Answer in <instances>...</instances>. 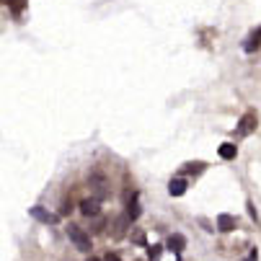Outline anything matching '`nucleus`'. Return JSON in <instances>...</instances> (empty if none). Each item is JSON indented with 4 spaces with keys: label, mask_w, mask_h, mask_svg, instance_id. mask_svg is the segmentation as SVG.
<instances>
[{
    "label": "nucleus",
    "mask_w": 261,
    "mask_h": 261,
    "mask_svg": "<svg viewBox=\"0 0 261 261\" xmlns=\"http://www.w3.org/2000/svg\"><path fill=\"white\" fill-rule=\"evenodd\" d=\"M65 233H67L70 243L75 246L78 251H83V253H88V251H91V236H88L81 225H72V222H70V225L65 228Z\"/></svg>",
    "instance_id": "obj_1"
},
{
    "label": "nucleus",
    "mask_w": 261,
    "mask_h": 261,
    "mask_svg": "<svg viewBox=\"0 0 261 261\" xmlns=\"http://www.w3.org/2000/svg\"><path fill=\"white\" fill-rule=\"evenodd\" d=\"M253 129H256V114H253V111H246V114L241 117V122H238L236 135H238V137H246V135H251Z\"/></svg>",
    "instance_id": "obj_2"
},
{
    "label": "nucleus",
    "mask_w": 261,
    "mask_h": 261,
    "mask_svg": "<svg viewBox=\"0 0 261 261\" xmlns=\"http://www.w3.org/2000/svg\"><path fill=\"white\" fill-rule=\"evenodd\" d=\"M236 225H238V220H236L233 215H228V212L217 215V230H222V233H230V230H236Z\"/></svg>",
    "instance_id": "obj_3"
},
{
    "label": "nucleus",
    "mask_w": 261,
    "mask_h": 261,
    "mask_svg": "<svg viewBox=\"0 0 261 261\" xmlns=\"http://www.w3.org/2000/svg\"><path fill=\"white\" fill-rule=\"evenodd\" d=\"M31 217H36V220H42V222H47V225H55V222L60 220L57 215H49V212H44L42 207H31Z\"/></svg>",
    "instance_id": "obj_4"
},
{
    "label": "nucleus",
    "mask_w": 261,
    "mask_h": 261,
    "mask_svg": "<svg viewBox=\"0 0 261 261\" xmlns=\"http://www.w3.org/2000/svg\"><path fill=\"white\" fill-rule=\"evenodd\" d=\"M166 246H168V251L181 253V251H184V246H186V238H184L181 233H173V236L168 238V243H166Z\"/></svg>",
    "instance_id": "obj_5"
},
{
    "label": "nucleus",
    "mask_w": 261,
    "mask_h": 261,
    "mask_svg": "<svg viewBox=\"0 0 261 261\" xmlns=\"http://www.w3.org/2000/svg\"><path fill=\"white\" fill-rule=\"evenodd\" d=\"M258 47H261V26H258V29L248 36V39H246L243 49H246V52H253V49H258Z\"/></svg>",
    "instance_id": "obj_6"
},
{
    "label": "nucleus",
    "mask_w": 261,
    "mask_h": 261,
    "mask_svg": "<svg viewBox=\"0 0 261 261\" xmlns=\"http://www.w3.org/2000/svg\"><path fill=\"white\" fill-rule=\"evenodd\" d=\"M236 155H238V147H236L233 142H222V145H220V158H222V161H233Z\"/></svg>",
    "instance_id": "obj_7"
},
{
    "label": "nucleus",
    "mask_w": 261,
    "mask_h": 261,
    "mask_svg": "<svg viewBox=\"0 0 261 261\" xmlns=\"http://www.w3.org/2000/svg\"><path fill=\"white\" fill-rule=\"evenodd\" d=\"M168 192H171V197H181V194L186 192V181H184V178H173V181L168 184Z\"/></svg>",
    "instance_id": "obj_8"
},
{
    "label": "nucleus",
    "mask_w": 261,
    "mask_h": 261,
    "mask_svg": "<svg viewBox=\"0 0 261 261\" xmlns=\"http://www.w3.org/2000/svg\"><path fill=\"white\" fill-rule=\"evenodd\" d=\"M81 212H83L86 217H93V215H98V199H86V202L81 204Z\"/></svg>",
    "instance_id": "obj_9"
},
{
    "label": "nucleus",
    "mask_w": 261,
    "mask_h": 261,
    "mask_svg": "<svg viewBox=\"0 0 261 261\" xmlns=\"http://www.w3.org/2000/svg\"><path fill=\"white\" fill-rule=\"evenodd\" d=\"M127 217H129V220H137V217H140V204H137V197H132V202H129V207H127Z\"/></svg>",
    "instance_id": "obj_10"
},
{
    "label": "nucleus",
    "mask_w": 261,
    "mask_h": 261,
    "mask_svg": "<svg viewBox=\"0 0 261 261\" xmlns=\"http://www.w3.org/2000/svg\"><path fill=\"white\" fill-rule=\"evenodd\" d=\"M184 171H186V173H202V171H204V163H186Z\"/></svg>",
    "instance_id": "obj_11"
},
{
    "label": "nucleus",
    "mask_w": 261,
    "mask_h": 261,
    "mask_svg": "<svg viewBox=\"0 0 261 261\" xmlns=\"http://www.w3.org/2000/svg\"><path fill=\"white\" fill-rule=\"evenodd\" d=\"M93 184H96V194H98V199H101V197H106V189H103V186H106V181H103V178L98 176V178H96Z\"/></svg>",
    "instance_id": "obj_12"
},
{
    "label": "nucleus",
    "mask_w": 261,
    "mask_h": 261,
    "mask_svg": "<svg viewBox=\"0 0 261 261\" xmlns=\"http://www.w3.org/2000/svg\"><path fill=\"white\" fill-rule=\"evenodd\" d=\"M161 248H163V246H150V248H147V256H150V261H158Z\"/></svg>",
    "instance_id": "obj_13"
},
{
    "label": "nucleus",
    "mask_w": 261,
    "mask_h": 261,
    "mask_svg": "<svg viewBox=\"0 0 261 261\" xmlns=\"http://www.w3.org/2000/svg\"><path fill=\"white\" fill-rule=\"evenodd\" d=\"M248 215L256 220V207H253V202H248Z\"/></svg>",
    "instance_id": "obj_14"
},
{
    "label": "nucleus",
    "mask_w": 261,
    "mask_h": 261,
    "mask_svg": "<svg viewBox=\"0 0 261 261\" xmlns=\"http://www.w3.org/2000/svg\"><path fill=\"white\" fill-rule=\"evenodd\" d=\"M246 261H258V253H256V248H253V251H251V256H248V258H246Z\"/></svg>",
    "instance_id": "obj_15"
},
{
    "label": "nucleus",
    "mask_w": 261,
    "mask_h": 261,
    "mask_svg": "<svg viewBox=\"0 0 261 261\" xmlns=\"http://www.w3.org/2000/svg\"><path fill=\"white\" fill-rule=\"evenodd\" d=\"M106 261H119V256H117V253H109V256H106Z\"/></svg>",
    "instance_id": "obj_16"
},
{
    "label": "nucleus",
    "mask_w": 261,
    "mask_h": 261,
    "mask_svg": "<svg viewBox=\"0 0 261 261\" xmlns=\"http://www.w3.org/2000/svg\"><path fill=\"white\" fill-rule=\"evenodd\" d=\"M91 261H96V258H91Z\"/></svg>",
    "instance_id": "obj_17"
},
{
    "label": "nucleus",
    "mask_w": 261,
    "mask_h": 261,
    "mask_svg": "<svg viewBox=\"0 0 261 261\" xmlns=\"http://www.w3.org/2000/svg\"><path fill=\"white\" fill-rule=\"evenodd\" d=\"M6 3H8V0H6Z\"/></svg>",
    "instance_id": "obj_18"
}]
</instances>
